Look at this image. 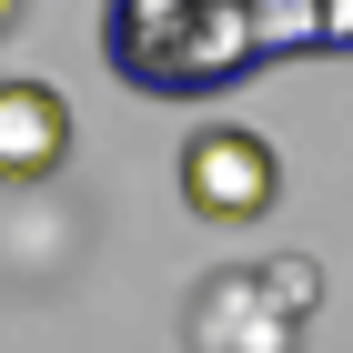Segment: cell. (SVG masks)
I'll return each mask as SVG.
<instances>
[{
	"instance_id": "cell-1",
	"label": "cell",
	"mask_w": 353,
	"mask_h": 353,
	"mask_svg": "<svg viewBox=\"0 0 353 353\" xmlns=\"http://www.w3.org/2000/svg\"><path fill=\"white\" fill-rule=\"evenodd\" d=\"M101 61L141 101H222L272 61H353V0H101Z\"/></svg>"
},
{
	"instance_id": "cell-4",
	"label": "cell",
	"mask_w": 353,
	"mask_h": 353,
	"mask_svg": "<svg viewBox=\"0 0 353 353\" xmlns=\"http://www.w3.org/2000/svg\"><path fill=\"white\" fill-rule=\"evenodd\" d=\"M71 91L61 81H30V71H10L0 81V182L10 192H41L61 162H71Z\"/></svg>"
},
{
	"instance_id": "cell-5",
	"label": "cell",
	"mask_w": 353,
	"mask_h": 353,
	"mask_svg": "<svg viewBox=\"0 0 353 353\" xmlns=\"http://www.w3.org/2000/svg\"><path fill=\"white\" fill-rule=\"evenodd\" d=\"M21 10H30V0H0V41H10V21H21Z\"/></svg>"
},
{
	"instance_id": "cell-3",
	"label": "cell",
	"mask_w": 353,
	"mask_h": 353,
	"mask_svg": "<svg viewBox=\"0 0 353 353\" xmlns=\"http://www.w3.org/2000/svg\"><path fill=\"white\" fill-rule=\"evenodd\" d=\"M182 202L202 222H263L283 202V152L243 121H202L182 141Z\"/></svg>"
},
{
	"instance_id": "cell-2",
	"label": "cell",
	"mask_w": 353,
	"mask_h": 353,
	"mask_svg": "<svg viewBox=\"0 0 353 353\" xmlns=\"http://www.w3.org/2000/svg\"><path fill=\"white\" fill-rule=\"evenodd\" d=\"M303 323H313V263H222L202 272V293L182 313V343L192 353H293Z\"/></svg>"
}]
</instances>
